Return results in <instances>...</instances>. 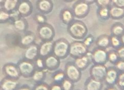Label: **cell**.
Masks as SVG:
<instances>
[{
  "instance_id": "cell-1",
  "label": "cell",
  "mask_w": 124,
  "mask_h": 90,
  "mask_svg": "<svg viewBox=\"0 0 124 90\" xmlns=\"http://www.w3.org/2000/svg\"><path fill=\"white\" fill-rule=\"evenodd\" d=\"M67 32L73 39L81 40H84L87 36L88 29L84 22L74 20L67 26Z\"/></svg>"
},
{
  "instance_id": "cell-2",
  "label": "cell",
  "mask_w": 124,
  "mask_h": 90,
  "mask_svg": "<svg viewBox=\"0 0 124 90\" xmlns=\"http://www.w3.org/2000/svg\"><path fill=\"white\" fill-rule=\"evenodd\" d=\"M70 43L64 38H61L54 41L53 54L60 60L64 59L69 55Z\"/></svg>"
},
{
  "instance_id": "cell-3",
  "label": "cell",
  "mask_w": 124,
  "mask_h": 90,
  "mask_svg": "<svg viewBox=\"0 0 124 90\" xmlns=\"http://www.w3.org/2000/svg\"><path fill=\"white\" fill-rule=\"evenodd\" d=\"M37 34L42 42L53 41L55 33L54 27L51 24L46 23L39 25L37 28Z\"/></svg>"
},
{
  "instance_id": "cell-4",
  "label": "cell",
  "mask_w": 124,
  "mask_h": 90,
  "mask_svg": "<svg viewBox=\"0 0 124 90\" xmlns=\"http://www.w3.org/2000/svg\"><path fill=\"white\" fill-rule=\"evenodd\" d=\"M71 9L74 18L82 19L86 18L89 13L90 5L85 0H79L75 2Z\"/></svg>"
},
{
  "instance_id": "cell-5",
  "label": "cell",
  "mask_w": 124,
  "mask_h": 90,
  "mask_svg": "<svg viewBox=\"0 0 124 90\" xmlns=\"http://www.w3.org/2000/svg\"><path fill=\"white\" fill-rule=\"evenodd\" d=\"M21 75L25 78L32 77V76L36 70V67L34 62L25 59H22L17 62Z\"/></svg>"
},
{
  "instance_id": "cell-6",
  "label": "cell",
  "mask_w": 124,
  "mask_h": 90,
  "mask_svg": "<svg viewBox=\"0 0 124 90\" xmlns=\"http://www.w3.org/2000/svg\"><path fill=\"white\" fill-rule=\"evenodd\" d=\"M88 48L82 41H74L70 43L69 55L74 59L86 55Z\"/></svg>"
},
{
  "instance_id": "cell-7",
  "label": "cell",
  "mask_w": 124,
  "mask_h": 90,
  "mask_svg": "<svg viewBox=\"0 0 124 90\" xmlns=\"http://www.w3.org/2000/svg\"><path fill=\"white\" fill-rule=\"evenodd\" d=\"M64 72L66 77L72 82H77L81 79L82 71L75 65L73 62H68L65 65Z\"/></svg>"
},
{
  "instance_id": "cell-8",
  "label": "cell",
  "mask_w": 124,
  "mask_h": 90,
  "mask_svg": "<svg viewBox=\"0 0 124 90\" xmlns=\"http://www.w3.org/2000/svg\"><path fill=\"white\" fill-rule=\"evenodd\" d=\"M91 52V61L93 64L105 65L108 62L107 49L96 47Z\"/></svg>"
},
{
  "instance_id": "cell-9",
  "label": "cell",
  "mask_w": 124,
  "mask_h": 90,
  "mask_svg": "<svg viewBox=\"0 0 124 90\" xmlns=\"http://www.w3.org/2000/svg\"><path fill=\"white\" fill-rule=\"evenodd\" d=\"M107 67L105 65L93 64L89 70L90 77L96 80L102 81L104 80Z\"/></svg>"
},
{
  "instance_id": "cell-10",
  "label": "cell",
  "mask_w": 124,
  "mask_h": 90,
  "mask_svg": "<svg viewBox=\"0 0 124 90\" xmlns=\"http://www.w3.org/2000/svg\"><path fill=\"white\" fill-rule=\"evenodd\" d=\"M2 72L7 78L18 79L21 75L17 64L13 63H7L2 67Z\"/></svg>"
},
{
  "instance_id": "cell-11",
  "label": "cell",
  "mask_w": 124,
  "mask_h": 90,
  "mask_svg": "<svg viewBox=\"0 0 124 90\" xmlns=\"http://www.w3.org/2000/svg\"><path fill=\"white\" fill-rule=\"evenodd\" d=\"M17 11L22 18H26L32 14L33 7L31 2L28 0H22L20 1Z\"/></svg>"
},
{
  "instance_id": "cell-12",
  "label": "cell",
  "mask_w": 124,
  "mask_h": 90,
  "mask_svg": "<svg viewBox=\"0 0 124 90\" xmlns=\"http://www.w3.org/2000/svg\"><path fill=\"white\" fill-rule=\"evenodd\" d=\"M36 38V35L32 31H26L20 40L19 46L22 48H27L30 45L35 43Z\"/></svg>"
},
{
  "instance_id": "cell-13",
  "label": "cell",
  "mask_w": 124,
  "mask_h": 90,
  "mask_svg": "<svg viewBox=\"0 0 124 90\" xmlns=\"http://www.w3.org/2000/svg\"><path fill=\"white\" fill-rule=\"evenodd\" d=\"M35 6L39 12L46 15L51 12L54 4L51 0H38L36 1Z\"/></svg>"
},
{
  "instance_id": "cell-14",
  "label": "cell",
  "mask_w": 124,
  "mask_h": 90,
  "mask_svg": "<svg viewBox=\"0 0 124 90\" xmlns=\"http://www.w3.org/2000/svg\"><path fill=\"white\" fill-rule=\"evenodd\" d=\"M44 62L46 70L55 71L60 66L61 60L52 54L44 58Z\"/></svg>"
},
{
  "instance_id": "cell-15",
  "label": "cell",
  "mask_w": 124,
  "mask_h": 90,
  "mask_svg": "<svg viewBox=\"0 0 124 90\" xmlns=\"http://www.w3.org/2000/svg\"><path fill=\"white\" fill-rule=\"evenodd\" d=\"M91 56V52H88L86 55L74 59V63L80 71L85 70L92 63Z\"/></svg>"
},
{
  "instance_id": "cell-16",
  "label": "cell",
  "mask_w": 124,
  "mask_h": 90,
  "mask_svg": "<svg viewBox=\"0 0 124 90\" xmlns=\"http://www.w3.org/2000/svg\"><path fill=\"white\" fill-rule=\"evenodd\" d=\"M39 45L34 43L25 49L24 53V59L34 62L39 57Z\"/></svg>"
},
{
  "instance_id": "cell-17",
  "label": "cell",
  "mask_w": 124,
  "mask_h": 90,
  "mask_svg": "<svg viewBox=\"0 0 124 90\" xmlns=\"http://www.w3.org/2000/svg\"><path fill=\"white\" fill-rule=\"evenodd\" d=\"M54 43V41L42 42L39 45V57L44 59L47 56L50 55L51 54H52Z\"/></svg>"
},
{
  "instance_id": "cell-18",
  "label": "cell",
  "mask_w": 124,
  "mask_h": 90,
  "mask_svg": "<svg viewBox=\"0 0 124 90\" xmlns=\"http://www.w3.org/2000/svg\"><path fill=\"white\" fill-rule=\"evenodd\" d=\"M60 18L62 23L65 25H69L75 20L72 9L66 7L61 10Z\"/></svg>"
},
{
  "instance_id": "cell-19",
  "label": "cell",
  "mask_w": 124,
  "mask_h": 90,
  "mask_svg": "<svg viewBox=\"0 0 124 90\" xmlns=\"http://www.w3.org/2000/svg\"><path fill=\"white\" fill-rule=\"evenodd\" d=\"M119 72L114 66L107 67L104 80L108 84L112 85L116 83Z\"/></svg>"
},
{
  "instance_id": "cell-20",
  "label": "cell",
  "mask_w": 124,
  "mask_h": 90,
  "mask_svg": "<svg viewBox=\"0 0 124 90\" xmlns=\"http://www.w3.org/2000/svg\"><path fill=\"white\" fill-rule=\"evenodd\" d=\"M19 0H0V7L7 12L11 13L16 10Z\"/></svg>"
},
{
  "instance_id": "cell-21",
  "label": "cell",
  "mask_w": 124,
  "mask_h": 90,
  "mask_svg": "<svg viewBox=\"0 0 124 90\" xmlns=\"http://www.w3.org/2000/svg\"><path fill=\"white\" fill-rule=\"evenodd\" d=\"M96 47L107 49L110 47V36L103 34L99 36L95 40Z\"/></svg>"
},
{
  "instance_id": "cell-22",
  "label": "cell",
  "mask_w": 124,
  "mask_h": 90,
  "mask_svg": "<svg viewBox=\"0 0 124 90\" xmlns=\"http://www.w3.org/2000/svg\"><path fill=\"white\" fill-rule=\"evenodd\" d=\"M110 18L115 20L123 19L124 17V8L111 5L109 8Z\"/></svg>"
},
{
  "instance_id": "cell-23",
  "label": "cell",
  "mask_w": 124,
  "mask_h": 90,
  "mask_svg": "<svg viewBox=\"0 0 124 90\" xmlns=\"http://www.w3.org/2000/svg\"><path fill=\"white\" fill-rule=\"evenodd\" d=\"M15 29L20 32L25 33L27 31L28 28V22L25 18L21 17L19 19H17L12 22Z\"/></svg>"
},
{
  "instance_id": "cell-24",
  "label": "cell",
  "mask_w": 124,
  "mask_h": 90,
  "mask_svg": "<svg viewBox=\"0 0 124 90\" xmlns=\"http://www.w3.org/2000/svg\"><path fill=\"white\" fill-rule=\"evenodd\" d=\"M111 36L115 37H120L124 35V24L119 22L114 23L110 28Z\"/></svg>"
},
{
  "instance_id": "cell-25",
  "label": "cell",
  "mask_w": 124,
  "mask_h": 90,
  "mask_svg": "<svg viewBox=\"0 0 124 90\" xmlns=\"http://www.w3.org/2000/svg\"><path fill=\"white\" fill-rule=\"evenodd\" d=\"M17 85L16 80L6 77L2 80L1 87L2 90H15Z\"/></svg>"
},
{
  "instance_id": "cell-26",
  "label": "cell",
  "mask_w": 124,
  "mask_h": 90,
  "mask_svg": "<svg viewBox=\"0 0 124 90\" xmlns=\"http://www.w3.org/2000/svg\"><path fill=\"white\" fill-rule=\"evenodd\" d=\"M102 86L101 81L90 77L86 82L85 90H101Z\"/></svg>"
},
{
  "instance_id": "cell-27",
  "label": "cell",
  "mask_w": 124,
  "mask_h": 90,
  "mask_svg": "<svg viewBox=\"0 0 124 90\" xmlns=\"http://www.w3.org/2000/svg\"><path fill=\"white\" fill-rule=\"evenodd\" d=\"M110 7H99L97 8L96 14L100 20L105 21L110 19L109 17Z\"/></svg>"
},
{
  "instance_id": "cell-28",
  "label": "cell",
  "mask_w": 124,
  "mask_h": 90,
  "mask_svg": "<svg viewBox=\"0 0 124 90\" xmlns=\"http://www.w3.org/2000/svg\"><path fill=\"white\" fill-rule=\"evenodd\" d=\"M47 71L46 70H41L36 69L32 77L33 80L36 82L41 81L45 78Z\"/></svg>"
},
{
  "instance_id": "cell-29",
  "label": "cell",
  "mask_w": 124,
  "mask_h": 90,
  "mask_svg": "<svg viewBox=\"0 0 124 90\" xmlns=\"http://www.w3.org/2000/svg\"><path fill=\"white\" fill-rule=\"evenodd\" d=\"M107 52L108 61L110 62L111 64L114 65L119 60H120L117 55L116 50L112 48L111 49L107 51Z\"/></svg>"
},
{
  "instance_id": "cell-30",
  "label": "cell",
  "mask_w": 124,
  "mask_h": 90,
  "mask_svg": "<svg viewBox=\"0 0 124 90\" xmlns=\"http://www.w3.org/2000/svg\"><path fill=\"white\" fill-rule=\"evenodd\" d=\"M122 46H124V44L122 43L120 38L115 36H110V46L112 49L116 50Z\"/></svg>"
},
{
  "instance_id": "cell-31",
  "label": "cell",
  "mask_w": 124,
  "mask_h": 90,
  "mask_svg": "<svg viewBox=\"0 0 124 90\" xmlns=\"http://www.w3.org/2000/svg\"><path fill=\"white\" fill-rule=\"evenodd\" d=\"M66 75L64 71L62 70H57L53 73V79L56 82H61L65 79Z\"/></svg>"
},
{
  "instance_id": "cell-32",
  "label": "cell",
  "mask_w": 124,
  "mask_h": 90,
  "mask_svg": "<svg viewBox=\"0 0 124 90\" xmlns=\"http://www.w3.org/2000/svg\"><path fill=\"white\" fill-rule=\"evenodd\" d=\"M33 19L35 22L39 25H41L47 23V18L45 15L38 12L35 13L33 16Z\"/></svg>"
},
{
  "instance_id": "cell-33",
  "label": "cell",
  "mask_w": 124,
  "mask_h": 90,
  "mask_svg": "<svg viewBox=\"0 0 124 90\" xmlns=\"http://www.w3.org/2000/svg\"><path fill=\"white\" fill-rule=\"evenodd\" d=\"M10 20V13L0 8V23H5Z\"/></svg>"
},
{
  "instance_id": "cell-34",
  "label": "cell",
  "mask_w": 124,
  "mask_h": 90,
  "mask_svg": "<svg viewBox=\"0 0 124 90\" xmlns=\"http://www.w3.org/2000/svg\"><path fill=\"white\" fill-rule=\"evenodd\" d=\"M97 7H110L111 6V0H95Z\"/></svg>"
},
{
  "instance_id": "cell-35",
  "label": "cell",
  "mask_w": 124,
  "mask_h": 90,
  "mask_svg": "<svg viewBox=\"0 0 124 90\" xmlns=\"http://www.w3.org/2000/svg\"><path fill=\"white\" fill-rule=\"evenodd\" d=\"M82 41L83 42L84 44L89 48L92 45V44L95 42L94 37L92 35H87Z\"/></svg>"
},
{
  "instance_id": "cell-36",
  "label": "cell",
  "mask_w": 124,
  "mask_h": 90,
  "mask_svg": "<svg viewBox=\"0 0 124 90\" xmlns=\"http://www.w3.org/2000/svg\"><path fill=\"white\" fill-rule=\"evenodd\" d=\"M36 69L38 70H45V62H44V59L43 58L39 57L34 61Z\"/></svg>"
},
{
  "instance_id": "cell-37",
  "label": "cell",
  "mask_w": 124,
  "mask_h": 90,
  "mask_svg": "<svg viewBox=\"0 0 124 90\" xmlns=\"http://www.w3.org/2000/svg\"><path fill=\"white\" fill-rule=\"evenodd\" d=\"M62 87L63 90H71L73 84L71 81L67 78H65L62 83Z\"/></svg>"
},
{
  "instance_id": "cell-38",
  "label": "cell",
  "mask_w": 124,
  "mask_h": 90,
  "mask_svg": "<svg viewBox=\"0 0 124 90\" xmlns=\"http://www.w3.org/2000/svg\"><path fill=\"white\" fill-rule=\"evenodd\" d=\"M118 87L124 88V72H119L116 82Z\"/></svg>"
},
{
  "instance_id": "cell-39",
  "label": "cell",
  "mask_w": 124,
  "mask_h": 90,
  "mask_svg": "<svg viewBox=\"0 0 124 90\" xmlns=\"http://www.w3.org/2000/svg\"><path fill=\"white\" fill-rule=\"evenodd\" d=\"M114 66L119 72H124V60H119Z\"/></svg>"
},
{
  "instance_id": "cell-40",
  "label": "cell",
  "mask_w": 124,
  "mask_h": 90,
  "mask_svg": "<svg viewBox=\"0 0 124 90\" xmlns=\"http://www.w3.org/2000/svg\"><path fill=\"white\" fill-rule=\"evenodd\" d=\"M111 5L124 8V0H111Z\"/></svg>"
},
{
  "instance_id": "cell-41",
  "label": "cell",
  "mask_w": 124,
  "mask_h": 90,
  "mask_svg": "<svg viewBox=\"0 0 124 90\" xmlns=\"http://www.w3.org/2000/svg\"><path fill=\"white\" fill-rule=\"evenodd\" d=\"M117 55L120 60H124V46H122L116 50Z\"/></svg>"
},
{
  "instance_id": "cell-42",
  "label": "cell",
  "mask_w": 124,
  "mask_h": 90,
  "mask_svg": "<svg viewBox=\"0 0 124 90\" xmlns=\"http://www.w3.org/2000/svg\"><path fill=\"white\" fill-rule=\"evenodd\" d=\"M34 90H50V89H49V88L47 84L41 83L37 85Z\"/></svg>"
},
{
  "instance_id": "cell-43",
  "label": "cell",
  "mask_w": 124,
  "mask_h": 90,
  "mask_svg": "<svg viewBox=\"0 0 124 90\" xmlns=\"http://www.w3.org/2000/svg\"><path fill=\"white\" fill-rule=\"evenodd\" d=\"M50 90H63L62 86L60 85L55 84L52 85L50 88Z\"/></svg>"
},
{
  "instance_id": "cell-44",
  "label": "cell",
  "mask_w": 124,
  "mask_h": 90,
  "mask_svg": "<svg viewBox=\"0 0 124 90\" xmlns=\"http://www.w3.org/2000/svg\"><path fill=\"white\" fill-rule=\"evenodd\" d=\"M18 90H30V89L27 87H23L19 89Z\"/></svg>"
},
{
  "instance_id": "cell-45",
  "label": "cell",
  "mask_w": 124,
  "mask_h": 90,
  "mask_svg": "<svg viewBox=\"0 0 124 90\" xmlns=\"http://www.w3.org/2000/svg\"><path fill=\"white\" fill-rule=\"evenodd\" d=\"M106 90H117L115 88L113 87H110L107 88V89H106Z\"/></svg>"
}]
</instances>
